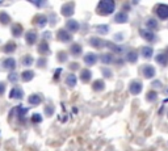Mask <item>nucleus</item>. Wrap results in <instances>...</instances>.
I'll list each match as a JSON object with an SVG mask.
<instances>
[{
  "label": "nucleus",
  "mask_w": 168,
  "mask_h": 151,
  "mask_svg": "<svg viewBox=\"0 0 168 151\" xmlns=\"http://www.w3.org/2000/svg\"><path fill=\"white\" fill-rule=\"evenodd\" d=\"M114 7H116L114 1H112V0H103L97 5V13L103 15V16H108V15L113 13Z\"/></svg>",
  "instance_id": "1"
},
{
  "label": "nucleus",
  "mask_w": 168,
  "mask_h": 151,
  "mask_svg": "<svg viewBox=\"0 0 168 151\" xmlns=\"http://www.w3.org/2000/svg\"><path fill=\"white\" fill-rule=\"evenodd\" d=\"M155 12H156L158 17H159L160 20H166V18H168V5L167 4H159V5H156Z\"/></svg>",
  "instance_id": "2"
},
{
  "label": "nucleus",
  "mask_w": 168,
  "mask_h": 151,
  "mask_svg": "<svg viewBox=\"0 0 168 151\" xmlns=\"http://www.w3.org/2000/svg\"><path fill=\"white\" fill-rule=\"evenodd\" d=\"M141 72H142V75H143L146 79H151V78L155 76V72L156 71H155V68L151 65H145V66H142Z\"/></svg>",
  "instance_id": "3"
},
{
  "label": "nucleus",
  "mask_w": 168,
  "mask_h": 151,
  "mask_svg": "<svg viewBox=\"0 0 168 151\" xmlns=\"http://www.w3.org/2000/svg\"><path fill=\"white\" fill-rule=\"evenodd\" d=\"M142 88H143V86H142L141 81L138 80H133L131 83H130V92H131V95H139V93L142 92Z\"/></svg>",
  "instance_id": "4"
},
{
  "label": "nucleus",
  "mask_w": 168,
  "mask_h": 151,
  "mask_svg": "<svg viewBox=\"0 0 168 151\" xmlns=\"http://www.w3.org/2000/svg\"><path fill=\"white\" fill-rule=\"evenodd\" d=\"M141 37L143 40H146L147 42H153V41L156 40V36H155V32L153 30H148V29H141Z\"/></svg>",
  "instance_id": "5"
},
{
  "label": "nucleus",
  "mask_w": 168,
  "mask_h": 151,
  "mask_svg": "<svg viewBox=\"0 0 168 151\" xmlns=\"http://www.w3.org/2000/svg\"><path fill=\"white\" fill-rule=\"evenodd\" d=\"M74 9H75V5L74 3H66V4L62 5V15L66 17H70L72 13H74Z\"/></svg>",
  "instance_id": "6"
},
{
  "label": "nucleus",
  "mask_w": 168,
  "mask_h": 151,
  "mask_svg": "<svg viewBox=\"0 0 168 151\" xmlns=\"http://www.w3.org/2000/svg\"><path fill=\"white\" fill-rule=\"evenodd\" d=\"M97 59H99V56L95 54V53H88V54L84 55V63L88 66H92V65L96 63Z\"/></svg>",
  "instance_id": "7"
},
{
  "label": "nucleus",
  "mask_w": 168,
  "mask_h": 151,
  "mask_svg": "<svg viewBox=\"0 0 168 151\" xmlns=\"http://www.w3.org/2000/svg\"><path fill=\"white\" fill-rule=\"evenodd\" d=\"M155 61L161 66H167V63H168V53H166V51L159 53V54L155 56Z\"/></svg>",
  "instance_id": "8"
},
{
  "label": "nucleus",
  "mask_w": 168,
  "mask_h": 151,
  "mask_svg": "<svg viewBox=\"0 0 168 151\" xmlns=\"http://www.w3.org/2000/svg\"><path fill=\"white\" fill-rule=\"evenodd\" d=\"M25 38H26V42L29 43V45H33V43L37 42L38 36H37V33L34 32V30H29V32L26 33V36H25Z\"/></svg>",
  "instance_id": "9"
},
{
  "label": "nucleus",
  "mask_w": 168,
  "mask_h": 151,
  "mask_svg": "<svg viewBox=\"0 0 168 151\" xmlns=\"http://www.w3.org/2000/svg\"><path fill=\"white\" fill-rule=\"evenodd\" d=\"M153 54H154V50L151 46H143V48L141 49V55L146 59H150L151 56H153Z\"/></svg>",
  "instance_id": "10"
},
{
  "label": "nucleus",
  "mask_w": 168,
  "mask_h": 151,
  "mask_svg": "<svg viewBox=\"0 0 168 151\" xmlns=\"http://www.w3.org/2000/svg\"><path fill=\"white\" fill-rule=\"evenodd\" d=\"M128 20H129V16H128L126 12H118V13L114 16V21L116 23H118V24H123V23H126Z\"/></svg>",
  "instance_id": "11"
},
{
  "label": "nucleus",
  "mask_w": 168,
  "mask_h": 151,
  "mask_svg": "<svg viewBox=\"0 0 168 151\" xmlns=\"http://www.w3.org/2000/svg\"><path fill=\"white\" fill-rule=\"evenodd\" d=\"M23 97V91L20 89V88L15 87L11 89V92H9V99H21Z\"/></svg>",
  "instance_id": "12"
},
{
  "label": "nucleus",
  "mask_w": 168,
  "mask_h": 151,
  "mask_svg": "<svg viewBox=\"0 0 168 151\" xmlns=\"http://www.w3.org/2000/svg\"><path fill=\"white\" fill-rule=\"evenodd\" d=\"M58 38L61 41H63V42H70V41H71V34H70L67 30L61 29L58 32Z\"/></svg>",
  "instance_id": "13"
},
{
  "label": "nucleus",
  "mask_w": 168,
  "mask_h": 151,
  "mask_svg": "<svg viewBox=\"0 0 168 151\" xmlns=\"http://www.w3.org/2000/svg\"><path fill=\"white\" fill-rule=\"evenodd\" d=\"M66 26H67V29L70 30V32H78L79 30V23L75 20H68Z\"/></svg>",
  "instance_id": "14"
},
{
  "label": "nucleus",
  "mask_w": 168,
  "mask_h": 151,
  "mask_svg": "<svg viewBox=\"0 0 168 151\" xmlns=\"http://www.w3.org/2000/svg\"><path fill=\"white\" fill-rule=\"evenodd\" d=\"M91 78H92V72L90 70H81V72H80V79H81V81L88 83V81L91 80Z\"/></svg>",
  "instance_id": "15"
},
{
  "label": "nucleus",
  "mask_w": 168,
  "mask_h": 151,
  "mask_svg": "<svg viewBox=\"0 0 168 151\" xmlns=\"http://www.w3.org/2000/svg\"><path fill=\"white\" fill-rule=\"evenodd\" d=\"M90 41H91V45L95 46V48H97V49L104 48V46H105V41H103V40H100V38H96V37L91 38Z\"/></svg>",
  "instance_id": "16"
},
{
  "label": "nucleus",
  "mask_w": 168,
  "mask_h": 151,
  "mask_svg": "<svg viewBox=\"0 0 168 151\" xmlns=\"http://www.w3.org/2000/svg\"><path fill=\"white\" fill-rule=\"evenodd\" d=\"M126 61L130 62V63H135V62L138 61V54H137V51H129L128 54H126Z\"/></svg>",
  "instance_id": "17"
},
{
  "label": "nucleus",
  "mask_w": 168,
  "mask_h": 151,
  "mask_svg": "<svg viewBox=\"0 0 168 151\" xmlns=\"http://www.w3.org/2000/svg\"><path fill=\"white\" fill-rule=\"evenodd\" d=\"M146 26H147L148 30H154L158 29V21L155 20V18H148L147 21H146Z\"/></svg>",
  "instance_id": "18"
},
{
  "label": "nucleus",
  "mask_w": 168,
  "mask_h": 151,
  "mask_svg": "<svg viewBox=\"0 0 168 151\" xmlns=\"http://www.w3.org/2000/svg\"><path fill=\"white\" fill-rule=\"evenodd\" d=\"M3 66H4L5 68H8V70H13V68L16 67V61L13 58H8L4 61V65Z\"/></svg>",
  "instance_id": "19"
},
{
  "label": "nucleus",
  "mask_w": 168,
  "mask_h": 151,
  "mask_svg": "<svg viewBox=\"0 0 168 151\" xmlns=\"http://www.w3.org/2000/svg\"><path fill=\"white\" fill-rule=\"evenodd\" d=\"M33 76H34V72L33 71H24L23 74H21V79H23L24 81H29L33 79Z\"/></svg>",
  "instance_id": "20"
},
{
  "label": "nucleus",
  "mask_w": 168,
  "mask_h": 151,
  "mask_svg": "<svg viewBox=\"0 0 168 151\" xmlns=\"http://www.w3.org/2000/svg\"><path fill=\"white\" fill-rule=\"evenodd\" d=\"M21 33H23V26L21 25H13L12 26V34H13L15 37H20L21 36Z\"/></svg>",
  "instance_id": "21"
},
{
  "label": "nucleus",
  "mask_w": 168,
  "mask_h": 151,
  "mask_svg": "<svg viewBox=\"0 0 168 151\" xmlns=\"http://www.w3.org/2000/svg\"><path fill=\"white\" fill-rule=\"evenodd\" d=\"M101 62H103V63H105V65H110L113 62V55L109 54V53L101 55Z\"/></svg>",
  "instance_id": "22"
},
{
  "label": "nucleus",
  "mask_w": 168,
  "mask_h": 151,
  "mask_svg": "<svg viewBox=\"0 0 168 151\" xmlns=\"http://www.w3.org/2000/svg\"><path fill=\"white\" fill-rule=\"evenodd\" d=\"M66 83L70 87H75V84H76V76H75V74H70L67 76V79H66Z\"/></svg>",
  "instance_id": "23"
},
{
  "label": "nucleus",
  "mask_w": 168,
  "mask_h": 151,
  "mask_svg": "<svg viewBox=\"0 0 168 151\" xmlns=\"http://www.w3.org/2000/svg\"><path fill=\"white\" fill-rule=\"evenodd\" d=\"M41 101H42V99H41L40 95H32L29 97V103L32 104V105H38Z\"/></svg>",
  "instance_id": "24"
},
{
  "label": "nucleus",
  "mask_w": 168,
  "mask_h": 151,
  "mask_svg": "<svg viewBox=\"0 0 168 151\" xmlns=\"http://www.w3.org/2000/svg\"><path fill=\"white\" fill-rule=\"evenodd\" d=\"M92 87H93L95 91H97V92H99V91H103L104 88H105V84H104L103 80H96V81L93 83V86H92Z\"/></svg>",
  "instance_id": "25"
},
{
  "label": "nucleus",
  "mask_w": 168,
  "mask_h": 151,
  "mask_svg": "<svg viewBox=\"0 0 168 151\" xmlns=\"http://www.w3.org/2000/svg\"><path fill=\"white\" fill-rule=\"evenodd\" d=\"M81 51H83V50H81V46L78 45V43H74V45L71 46V54H74V55H80Z\"/></svg>",
  "instance_id": "26"
},
{
  "label": "nucleus",
  "mask_w": 168,
  "mask_h": 151,
  "mask_svg": "<svg viewBox=\"0 0 168 151\" xmlns=\"http://www.w3.org/2000/svg\"><path fill=\"white\" fill-rule=\"evenodd\" d=\"M147 101H150V103H153V101H156L158 100V93L155 92V91H150V92L147 93Z\"/></svg>",
  "instance_id": "27"
},
{
  "label": "nucleus",
  "mask_w": 168,
  "mask_h": 151,
  "mask_svg": "<svg viewBox=\"0 0 168 151\" xmlns=\"http://www.w3.org/2000/svg\"><path fill=\"white\" fill-rule=\"evenodd\" d=\"M36 20H38V21L36 23L37 25H38V26H45L47 18H46V16H43V15H40V16H37V17H36Z\"/></svg>",
  "instance_id": "28"
},
{
  "label": "nucleus",
  "mask_w": 168,
  "mask_h": 151,
  "mask_svg": "<svg viewBox=\"0 0 168 151\" xmlns=\"http://www.w3.org/2000/svg\"><path fill=\"white\" fill-rule=\"evenodd\" d=\"M9 21H11V17H9L5 12H0V23L5 25V24H8Z\"/></svg>",
  "instance_id": "29"
},
{
  "label": "nucleus",
  "mask_w": 168,
  "mask_h": 151,
  "mask_svg": "<svg viewBox=\"0 0 168 151\" xmlns=\"http://www.w3.org/2000/svg\"><path fill=\"white\" fill-rule=\"evenodd\" d=\"M33 62H34V59L32 58L30 55H26V56H24L23 58V65H25V66H32Z\"/></svg>",
  "instance_id": "30"
},
{
  "label": "nucleus",
  "mask_w": 168,
  "mask_h": 151,
  "mask_svg": "<svg viewBox=\"0 0 168 151\" xmlns=\"http://www.w3.org/2000/svg\"><path fill=\"white\" fill-rule=\"evenodd\" d=\"M38 50H40L41 53H43V54H49V46H47L46 42H42V43H41Z\"/></svg>",
  "instance_id": "31"
},
{
  "label": "nucleus",
  "mask_w": 168,
  "mask_h": 151,
  "mask_svg": "<svg viewBox=\"0 0 168 151\" xmlns=\"http://www.w3.org/2000/svg\"><path fill=\"white\" fill-rule=\"evenodd\" d=\"M97 30L103 34H106L108 30H109V26H106V25H100V26H97Z\"/></svg>",
  "instance_id": "32"
},
{
  "label": "nucleus",
  "mask_w": 168,
  "mask_h": 151,
  "mask_svg": "<svg viewBox=\"0 0 168 151\" xmlns=\"http://www.w3.org/2000/svg\"><path fill=\"white\" fill-rule=\"evenodd\" d=\"M16 49V45L15 43H8L7 46H5V53H9V51H13V50Z\"/></svg>",
  "instance_id": "33"
},
{
  "label": "nucleus",
  "mask_w": 168,
  "mask_h": 151,
  "mask_svg": "<svg viewBox=\"0 0 168 151\" xmlns=\"http://www.w3.org/2000/svg\"><path fill=\"white\" fill-rule=\"evenodd\" d=\"M32 121H33V122L42 121V116H41V114H33V116H32Z\"/></svg>",
  "instance_id": "34"
},
{
  "label": "nucleus",
  "mask_w": 168,
  "mask_h": 151,
  "mask_svg": "<svg viewBox=\"0 0 168 151\" xmlns=\"http://www.w3.org/2000/svg\"><path fill=\"white\" fill-rule=\"evenodd\" d=\"M5 92V84L4 83H0V96Z\"/></svg>",
  "instance_id": "35"
},
{
  "label": "nucleus",
  "mask_w": 168,
  "mask_h": 151,
  "mask_svg": "<svg viewBox=\"0 0 168 151\" xmlns=\"http://www.w3.org/2000/svg\"><path fill=\"white\" fill-rule=\"evenodd\" d=\"M66 59H67V55L61 53V54H59V61H66Z\"/></svg>",
  "instance_id": "36"
},
{
  "label": "nucleus",
  "mask_w": 168,
  "mask_h": 151,
  "mask_svg": "<svg viewBox=\"0 0 168 151\" xmlns=\"http://www.w3.org/2000/svg\"><path fill=\"white\" fill-rule=\"evenodd\" d=\"M104 75H106V78H110L112 76V72H110L109 70H104Z\"/></svg>",
  "instance_id": "37"
},
{
  "label": "nucleus",
  "mask_w": 168,
  "mask_h": 151,
  "mask_svg": "<svg viewBox=\"0 0 168 151\" xmlns=\"http://www.w3.org/2000/svg\"><path fill=\"white\" fill-rule=\"evenodd\" d=\"M16 79H17V76H16L15 74H12V75H9V80H12V81H15Z\"/></svg>",
  "instance_id": "38"
},
{
  "label": "nucleus",
  "mask_w": 168,
  "mask_h": 151,
  "mask_svg": "<svg viewBox=\"0 0 168 151\" xmlns=\"http://www.w3.org/2000/svg\"><path fill=\"white\" fill-rule=\"evenodd\" d=\"M154 86L159 88V87H160V81H158V80H156V81H154Z\"/></svg>",
  "instance_id": "39"
}]
</instances>
